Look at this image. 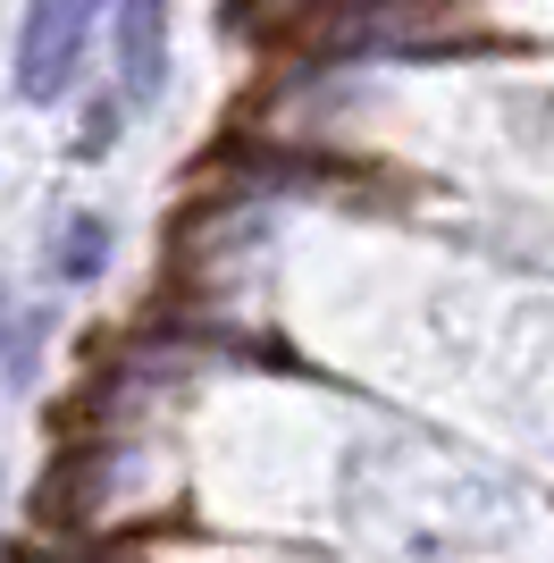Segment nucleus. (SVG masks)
Segmentation results:
<instances>
[{
  "label": "nucleus",
  "instance_id": "nucleus-1",
  "mask_svg": "<svg viewBox=\"0 0 554 563\" xmlns=\"http://www.w3.org/2000/svg\"><path fill=\"white\" fill-rule=\"evenodd\" d=\"M110 0H25L18 18V93L34 101V110H51V101H68L76 68H85V43H92V18H101Z\"/></svg>",
  "mask_w": 554,
  "mask_h": 563
},
{
  "label": "nucleus",
  "instance_id": "nucleus-2",
  "mask_svg": "<svg viewBox=\"0 0 554 563\" xmlns=\"http://www.w3.org/2000/svg\"><path fill=\"white\" fill-rule=\"evenodd\" d=\"M168 93V0H118V110Z\"/></svg>",
  "mask_w": 554,
  "mask_h": 563
},
{
  "label": "nucleus",
  "instance_id": "nucleus-3",
  "mask_svg": "<svg viewBox=\"0 0 554 563\" xmlns=\"http://www.w3.org/2000/svg\"><path fill=\"white\" fill-rule=\"evenodd\" d=\"M110 244H118L110 219H101V211H76L68 235H59V278H68V286H92L101 269H110Z\"/></svg>",
  "mask_w": 554,
  "mask_h": 563
},
{
  "label": "nucleus",
  "instance_id": "nucleus-4",
  "mask_svg": "<svg viewBox=\"0 0 554 563\" xmlns=\"http://www.w3.org/2000/svg\"><path fill=\"white\" fill-rule=\"evenodd\" d=\"M110 135H118V101H110V110H85V135H76V152H85V161H101V152H110Z\"/></svg>",
  "mask_w": 554,
  "mask_h": 563
}]
</instances>
